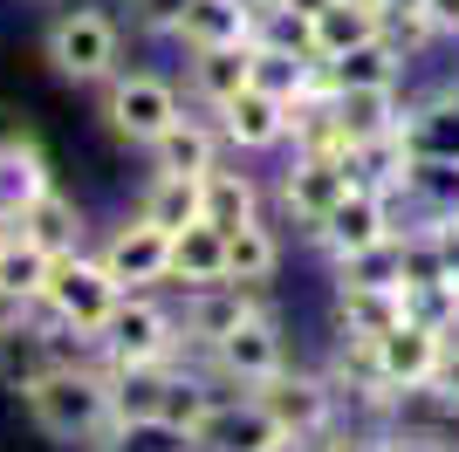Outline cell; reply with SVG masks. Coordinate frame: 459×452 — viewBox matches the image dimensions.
<instances>
[{
	"instance_id": "obj_1",
	"label": "cell",
	"mask_w": 459,
	"mask_h": 452,
	"mask_svg": "<svg viewBox=\"0 0 459 452\" xmlns=\"http://www.w3.org/2000/svg\"><path fill=\"white\" fill-rule=\"evenodd\" d=\"M21 397H28L35 425L48 439H62V446H90V439L110 432V370H103V363L69 357L48 377H35Z\"/></svg>"
},
{
	"instance_id": "obj_2",
	"label": "cell",
	"mask_w": 459,
	"mask_h": 452,
	"mask_svg": "<svg viewBox=\"0 0 459 452\" xmlns=\"http://www.w3.org/2000/svg\"><path fill=\"white\" fill-rule=\"evenodd\" d=\"M124 295H131V288L117 282L103 261H90L82 247L56 254V261H48V288H41V301H48V309H56L76 336H90V343H96V329L110 322V309H117Z\"/></svg>"
},
{
	"instance_id": "obj_3",
	"label": "cell",
	"mask_w": 459,
	"mask_h": 452,
	"mask_svg": "<svg viewBox=\"0 0 459 452\" xmlns=\"http://www.w3.org/2000/svg\"><path fill=\"white\" fill-rule=\"evenodd\" d=\"M178 343H186V329H178L158 301H144L131 288V295L110 309V322L96 329V357H103V370H124V363H165V357H178Z\"/></svg>"
},
{
	"instance_id": "obj_4",
	"label": "cell",
	"mask_w": 459,
	"mask_h": 452,
	"mask_svg": "<svg viewBox=\"0 0 459 452\" xmlns=\"http://www.w3.org/2000/svg\"><path fill=\"white\" fill-rule=\"evenodd\" d=\"M117 56H124V35H117V21L103 14V7H69V14H56V28H48V62H56V75H69V83H103V75H117Z\"/></svg>"
},
{
	"instance_id": "obj_5",
	"label": "cell",
	"mask_w": 459,
	"mask_h": 452,
	"mask_svg": "<svg viewBox=\"0 0 459 452\" xmlns=\"http://www.w3.org/2000/svg\"><path fill=\"white\" fill-rule=\"evenodd\" d=\"M103 117H110V131L124 137V144H144V151H152L158 137L186 117V96H178L165 75H144V69H137V75H117V83H110Z\"/></svg>"
},
{
	"instance_id": "obj_6",
	"label": "cell",
	"mask_w": 459,
	"mask_h": 452,
	"mask_svg": "<svg viewBox=\"0 0 459 452\" xmlns=\"http://www.w3.org/2000/svg\"><path fill=\"white\" fill-rule=\"evenodd\" d=\"M254 397H261V412L281 425L288 439H323L329 425H336V384L316 370H274L268 384H254Z\"/></svg>"
},
{
	"instance_id": "obj_7",
	"label": "cell",
	"mask_w": 459,
	"mask_h": 452,
	"mask_svg": "<svg viewBox=\"0 0 459 452\" xmlns=\"http://www.w3.org/2000/svg\"><path fill=\"white\" fill-rule=\"evenodd\" d=\"M288 363V343L281 329H274L268 309H254V316H240L227 329V336L212 343V370L227 377V384H240V391H254V384H268L274 370Z\"/></svg>"
},
{
	"instance_id": "obj_8",
	"label": "cell",
	"mask_w": 459,
	"mask_h": 452,
	"mask_svg": "<svg viewBox=\"0 0 459 452\" xmlns=\"http://www.w3.org/2000/svg\"><path fill=\"white\" fill-rule=\"evenodd\" d=\"M398 233V206H391V192L377 186H350L336 206L323 213V226H316V240H323L329 261H343V254H357V247H377Z\"/></svg>"
},
{
	"instance_id": "obj_9",
	"label": "cell",
	"mask_w": 459,
	"mask_h": 452,
	"mask_svg": "<svg viewBox=\"0 0 459 452\" xmlns=\"http://www.w3.org/2000/svg\"><path fill=\"white\" fill-rule=\"evenodd\" d=\"M439 357H446V329H425V322H411V316L370 343V363H377V377L398 397H419L425 384H432V370H439Z\"/></svg>"
},
{
	"instance_id": "obj_10",
	"label": "cell",
	"mask_w": 459,
	"mask_h": 452,
	"mask_svg": "<svg viewBox=\"0 0 459 452\" xmlns=\"http://www.w3.org/2000/svg\"><path fill=\"white\" fill-rule=\"evenodd\" d=\"M350 186H357V178H350L343 151H295V165L281 171V206L295 213L308 233H316V226H323V213L336 206Z\"/></svg>"
},
{
	"instance_id": "obj_11",
	"label": "cell",
	"mask_w": 459,
	"mask_h": 452,
	"mask_svg": "<svg viewBox=\"0 0 459 452\" xmlns=\"http://www.w3.org/2000/svg\"><path fill=\"white\" fill-rule=\"evenodd\" d=\"M281 439V425H274L268 412H261V397H212L206 412H199V425H192V446L199 452H261Z\"/></svg>"
},
{
	"instance_id": "obj_12",
	"label": "cell",
	"mask_w": 459,
	"mask_h": 452,
	"mask_svg": "<svg viewBox=\"0 0 459 452\" xmlns=\"http://www.w3.org/2000/svg\"><path fill=\"white\" fill-rule=\"evenodd\" d=\"M96 261L110 267L124 288H158V282H165V267H172V233L137 213L131 226H117L110 240H103V254H96Z\"/></svg>"
},
{
	"instance_id": "obj_13",
	"label": "cell",
	"mask_w": 459,
	"mask_h": 452,
	"mask_svg": "<svg viewBox=\"0 0 459 452\" xmlns=\"http://www.w3.org/2000/svg\"><path fill=\"white\" fill-rule=\"evenodd\" d=\"M247 83H254V90H268V96H281V103L329 96L323 62L302 56V48H281V41H247Z\"/></svg>"
},
{
	"instance_id": "obj_14",
	"label": "cell",
	"mask_w": 459,
	"mask_h": 452,
	"mask_svg": "<svg viewBox=\"0 0 459 452\" xmlns=\"http://www.w3.org/2000/svg\"><path fill=\"white\" fill-rule=\"evenodd\" d=\"M220 137H227L233 151H274V144H288V103L281 96H268V90H233L227 103H220Z\"/></svg>"
},
{
	"instance_id": "obj_15",
	"label": "cell",
	"mask_w": 459,
	"mask_h": 452,
	"mask_svg": "<svg viewBox=\"0 0 459 452\" xmlns=\"http://www.w3.org/2000/svg\"><path fill=\"white\" fill-rule=\"evenodd\" d=\"M261 301H254L247 282H212V288H186V343H199V350H212V343L227 336L240 316H254Z\"/></svg>"
},
{
	"instance_id": "obj_16",
	"label": "cell",
	"mask_w": 459,
	"mask_h": 452,
	"mask_svg": "<svg viewBox=\"0 0 459 452\" xmlns=\"http://www.w3.org/2000/svg\"><path fill=\"white\" fill-rule=\"evenodd\" d=\"M398 144H404V158H453L459 165V103H453V90L425 96V103H404Z\"/></svg>"
},
{
	"instance_id": "obj_17",
	"label": "cell",
	"mask_w": 459,
	"mask_h": 452,
	"mask_svg": "<svg viewBox=\"0 0 459 452\" xmlns=\"http://www.w3.org/2000/svg\"><path fill=\"white\" fill-rule=\"evenodd\" d=\"M178 48H227V41H254V0H192L172 21Z\"/></svg>"
},
{
	"instance_id": "obj_18",
	"label": "cell",
	"mask_w": 459,
	"mask_h": 452,
	"mask_svg": "<svg viewBox=\"0 0 459 452\" xmlns=\"http://www.w3.org/2000/svg\"><path fill=\"white\" fill-rule=\"evenodd\" d=\"M165 282L178 288H212V282H233L227 274V233L212 220H192L172 233V267H165Z\"/></svg>"
},
{
	"instance_id": "obj_19",
	"label": "cell",
	"mask_w": 459,
	"mask_h": 452,
	"mask_svg": "<svg viewBox=\"0 0 459 452\" xmlns=\"http://www.w3.org/2000/svg\"><path fill=\"white\" fill-rule=\"evenodd\" d=\"M404 48L391 35H377V41H357L350 56H336V62H323V83L329 90H398L404 83Z\"/></svg>"
},
{
	"instance_id": "obj_20",
	"label": "cell",
	"mask_w": 459,
	"mask_h": 452,
	"mask_svg": "<svg viewBox=\"0 0 459 452\" xmlns=\"http://www.w3.org/2000/svg\"><path fill=\"white\" fill-rule=\"evenodd\" d=\"M308 35H316V62H336V56H350L357 41L384 35V7L377 0H329L323 14H308Z\"/></svg>"
},
{
	"instance_id": "obj_21",
	"label": "cell",
	"mask_w": 459,
	"mask_h": 452,
	"mask_svg": "<svg viewBox=\"0 0 459 452\" xmlns=\"http://www.w3.org/2000/svg\"><path fill=\"white\" fill-rule=\"evenodd\" d=\"M404 322V295L398 288H336V336L350 343H377L384 329Z\"/></svg>"
},
{
	"instance_id": "obj_22",
	"label": "cell",
	"mask_w": 459,
	"mask_h": 452,
	"mask_svg": "<svg viewBox=\"0 0 459 452\" xmlns=\"http://www.w3.org/2000/svg\"><path fill=\"white\" fill-rule=\"evenodd\" d=\"M48 186H56V178H48V158H41L28 137L0 131V213H28Z\"/></svg>"
},
{
	"instance_id": "obj_23",
	"label": "cell",
	"mask_w": 459,
	"mask_h": 452,
	"mask_svg": "<svg viewBox=\"0 0 459 452\" xmlns=\"http://www.w3.org/2000/svg\"><path fill=\"white\" fill-rule=\"evenodd\" d=\"M199 220H212L220 233H233V226L261 220V192H254V178H247V171L212 165L206 178H199Z\"/></svg>"
},
{
	"instance_id": "obj_24",
	"label": "cell",
	"mask_w": 459,
	"mask_h": 452,
	"mask_svg": "<svg viewBox=\"0 0 459 452\" xmlns=\"http://www.w3.org/2000/svg\"><path fill=\"white\" fill-rule=\"evenodd\" d=\"M14 233L35 240L41 254H69V247H82V213H76V199H62V192L48 186L28 213H14Z\"/></svg>"
},
{
	"instance_id": "obj_25",
	"label": "cell",
	"mask_w": 459,
	"mask_h": 452,
	"mask_svg": "<svg viewBox=\"0 0 459 452\" xmlns=\"http://www.w3.org/2000/svg\"><path fill=\"white\" fill-rule=\"evenodd\" d=\"M329 110H336V124H343L350 144H364V137L398 131L404 96H398V90H329Z\"/></svg>"
},
{
	"instance_id": "obj_26",
	"label": "cell",
	"mask_w": 459,
	"mask_h": 452,
	"mask_svg": "<svg viewBox=\"0 0 459 452\" xmlns=\"http://www.w3.org/2000/svg\"><path fill=\"white\" fill-rule=\"evenodd\" d=\"M152 165H158V171H192V178H206V171L220 165V124L178 117L172 131L152 144Z\"/></svg>"
},
{
	"instance_id": "obj_27",
	"label": "cell",
	"mask_w": 459,
	"mask_h": 452,
	"mask_svg": "<svg viewBox=\"0 0 459 452\" xmlns=\"http://www.w3.org/2000/svg\"><path fill=\"white\" fill-rule=\"evenodd\" d=\"M48 261H56V254H41L35 240H7L0 247V309H7V316H21V309H35L41 301V288H48Z\"/></svg>"
},
{
	"instance_id": "obj_28",
	"label": "cell",
	"mask_w": 459,
	"mask_h": 452,
	"mask_svg": "<svg viewBox=\"0 0 459 452\" xmlns=\"http://www.w3.org/2000/svg\"><path fill=\"white\" fill-rule=\"evenodd\" d=\"M233 90H247V41H227V48H192V96L220 110Z\"/></svg>"
},
{
	"instance_id": "obj_29",
	"label": "cell",
	"mask_w": 459,
	"mask_h": 452,
	"mask_svg": "<svg viewBox=\"0 0 459 452\" xmlns=\"http://www.w3.org/2000/svg\"><path fill=\"white\" fill-rule=\"evenodd\" d=\"M274 267H281V240H274V226L247 220V226H233V233H227V274H233V282L261 288V282H274Z\"/></svg>"
},
{
	"instance_id": "obj_30",
	"label": "cell",
	"mask_w": 459,
	"mask_h": 452,
	"mask_svg": "<svg viewBox=\"0 0 459 452\" xmlns=\"http://www.w3.org/2000/svg\"><path fill=\"white\" fill-rule=\"evenodd\" d=\"M398 282H404V240L398 233L336 261V288H398Z\"/></svg>"
},
{
	"instance_id": "obj_31",
	"label": "cell",
	"mask_w": 459,
	"mask_h": 452,
	"mask_svg": "<svg viewBox=\"0 0 459 452\" xmlns=\"http://www.w3.org/2000/svg\"><path fill=\"white\" fill-rule=\"evenodd\" d=\"M144 220L165 226V233L192 226L199 220V178H192V171H158L152 192H144Z\"/></svg>"
},
{
	"instance_id": "obj_32",
	"label": "cell",
	"mask_w": 459,
	"mask_h": 452,
	"mask_svg": "<svg viewBox=\"0 0 459 452\" xmlns=\"http://www.w3.org/2000/svg\"><path fill=\"white\" fill-rule=\"evenodd\" d=\"M96 452H199V446L172 418H131V425H110V446H96Z\"/></svg>"
},
{
	"instance_id": "obj_33",
	"label": "cell",
	"mask_w": 459,
	"mask_h": 452,
	"mask_svg": "<svg viewBox=\"0 0 459 452\" xmlns=\"http://www.w3.org/2000/svg\"><path fill=\"white\" fill-rule=\"evenodd\" d=\"M404 316L425 322V329H446L453 336L459 329V282H404Z\"/></svg>"
},
{
	"instance_id": "obj_34",
	"label": "cell",
	"mask_w": 459,
	"mask_h": 452,
	"mask_svg": "<svg viewBox=\"0 0 459 452\" xmlns=\"http://www.w3.org/2000/svg\"><path fill=\"white\" fill-rule=\"evenodd\" d=\"M419 397H432L439 412H459V329L446 336V357H439V370H432V384Z\"/></svg>"
},
{
	"instance_id": "obj_35",
	"label": "cell",
	"mask_w": 459,
	"mask_h": 452,
	"mask_svg": "<svg viewBox=\"0 0 459 452\" xmlns=\"http://www.w3.org/2000/svg\"><path fill=\"white\" fill-rule=\"evenodd\" d=\"M370 452H459L446 432H419V425H391V432L370 439Z\"/></svg>"
},
{
	"instance_id": "obj_36",
	"label": "cell",
	"mask_w": 459,
	"mask_h": 452,
	"mask_svg": "<svg viewBox=\"0 0 459 452\" xmlns=\"http://www.w3.org/2000/svg\"><path fill=\"white\" fill-rule=\"evenodd\" d=\"M192 0H137V21H144V28H165V35H172V21L186 14Z\"/></svg>"
},
{
	"instance_id": "obj_37",
	"label": "cell",
	"mask_w": 459,
	"mask_h": 452,
	"mask_svg": "<svg viewBox=\"0 0 459 452\" xmlns=\"http://www.w3.org/2000/svg\"><path fill=\"white\" fill-rule=\"evenodd\" d=\"M419 226H432V233H439V247H446V274L459 282V213H446V220H419Z\"/></svg>"
},
{
	"instance_id": "obj_38",
	"label": "cell",
	"mask_w": 459,
	"mask_h": 452,
	"mask_svg": "<svg viewBox=\"0 0 459 452\" xmlns=\"http://www.w3.org/2000/svg\"><path fill=\"white\" fill-rule=\"evenodd\" d=\"M425 21L432 35H459V0H425Z\"/></svg>"
},
{
	"instance_id": "obj_39",
	"label": "cell",
	"mask_w": 459,
	"mask_h": 452,
	"mask_svg": "<svg viewBox=\"0 0 459 452\" xmlns=\"http://www.w3.org/2000/svg\"><path fill=\"white\" fill-rule=\"evenodd\" d=\"M384 21H404V14H425V0H377Z\"/></svg>"
},
{
	"instance_id": "obj_40",
	"label": "cell",
	"mask_w": 459,
	"mask_h": 452,
	"mask_svg": "<svg viewBox=\"0 0 459 452\" xmlns=\"http://www.w3.org/2000/svg\"><path fill=\"white\" fill-rule=\"evenodd\" d=\"M261 452H316V439H288V432H281L274 446H261Z\"/></svg>"
},
{
	"instance_id": "obj_41",
	"label": "cell",
	"mask_w": 459,
	"mask_h": 452,
	"mask_svg": "<svg viewBox=\"0 0 459 452\" xmlns=\"http://www.w3.org/2000/svg\"><path fill=\"white\" fill-rule=\"evenodd\" d=\"M281 7H295V14H323L329 0H281Z\"/></svg>"
},
{
	"instance_id": "obj_42",
	"label": "cell",
	"mask_w": 459,
	"mask_h": 452,
	"mask_svg": "<svg viewBox=\"0 0 459 452\" xmlns=\"http://www.w3.org/2000/svg\"><path fill=\"white\" fill-rule=\"evenodd\" d=\"M14 240V213H0V247Z\"/></svg>"
},
{
	"instance_id": "obj_43",
	"label": "cell",
	"mask_w": 459,
	"mask_h": 452,
	"mask_svg": "<svg viewBox=\"0 0 459 452\" xmlns=\"http://www.w3.org/2000/svg\"><path fill=\"white\" fill-rule=\"evenodd\" d=\"M453 103H459V83H453Z\"/></svg>"
}]
</instances>
